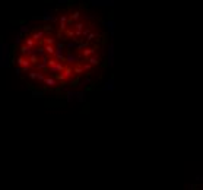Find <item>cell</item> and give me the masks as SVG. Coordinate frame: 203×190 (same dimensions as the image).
Segmentation results:
<instances>
[{"mask_svg":"<svg viewBox=\"0 0 203 190\" xmlns=\"http://www.w3.org/2000/svg\"><path fill=\"white\" fill-rule=\"evenodd\" d=\"M94 6H113L114 0H89Z\"/></svg>","mask_w":203,"mask_h":190,"instance_id":"6da1fadb","label":"cell"},{"mask_svg":"<svg viewBox=\"0 0 203 190\" xmlns=\"http://www.w3.org/2000/svg\"><path fill=\"white\" fill-rule=\"evenodd\" d=\"M104 25L108 28V32H110V35L113 37V34H114V20L113 19L107 20V22H104Z\"/></svg>","mask_w":203,"mask_h":190,"instance_id":"3957f363","label":"cell"},{"mask_svg":"<svg viewBox=\"0 0 203 190\" xmlns=\"http://www.w3.org/2000/svg\"><path fill=\"white\" fill-rule=\"evenodd\" d=\"M82 19V13L80 10H73L70 13V16H69V20H70V24H75V22H78V20Z\"/></svg>","mask_w":203,"mask_h":190,"instance_id":"7a4b0ae2","label":"cell"},{"mask_svg":"<svg viewBox=\"0 0 203 190\" xmlns=\"http://www.w3.org/2000/svg\"><path fill=\"white\" fill-rule=\"evenodd\" d=\"M57 3H60V5H65V3H69V2H72V0H56Z\"/></svg>","mask_w":203,"mask_h":190,"instance_id":"277c9868","label":"cell"}]
</instances>
